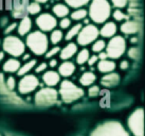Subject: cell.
Returning a JSON list of instances; mask_svg holds the SVG:
<instances>
[{
    "instance_id": "obj_1",
    "label": "cell",
    "mask_w": 145,
    "mask_h": 136,
    "mask_svg": "<svg viewBox=\"0 0 145 136\" xmlns=\"http://www.w3.org/2000/svg\"><path fill=\"white\" fill-rule=\"evenodd\" d=\"M89 19L94 24H103L111 16L112 7L108 0H91L89 2Z\"/></svg>"
},
{
    "instance_id": "obj_2",
    "label": "cell",
    "mask_w": 145,
    "mask_h": 136,
    "mask_svg": "<svg viewBox=\"0 0 145 136\" xmlns=\"http://www.w3.org/2000/svg\"><path fill=\"white\" fill-rule=\"evenodd\" d=\"M25 48L32 52L34 55L41 56L44 55V53L49 49V38L46 33L41 32L39 30L31 31L28 35L25 36Z\"/></svg>"
},
{
    "instance_id": "obj_3",
    "label": "cell",
    "mask_w": 145,
    "mask_h": 136,
    "mask_svg": "<svg viewBox=\"0 0 145 136\" xmlns=\"http://www.w3.org/2000/svg\"><path fill=\"white\" fill-rule=\"evenodd\" d=\"M59 89L58 96L61 97V99L64 101L65 103H73L75 101L80 100L83 98L85 95L84 89L80 86H77L75 83H73L72 81L65 79V80L59 82Z\"/></svg>"
},
{
    "instance_id": "obj_4",
    "label": "cell",
    "mask_w": 145,
    "mask_h": 136,
    "mask_svg": "<svg viewBox=\"0 0 145 136\" xmlns=\"http://www.w3.org/2000/svg\"><path fill=\"white\" fill-rule=\"evenodd\" d=\"M90 136H130L124 125L116 120H108L99 124Z\"/></svg>"
},
{
    "instance_id": "obj_5",
    "label": "cell",
    "mask_w": 145,
    "mask_h": 136,
    "mask_svg": "<svg viewBox=\"0 0 145 136\" xmlns=\"http://www.w3.org/2000/svg\"><path fill=\"white\" fill-rule=\"evenodd\" d=\"M1 48L11 57H20L25 52V45L24 42L21 40L19 36L16 35H5L3 40H1Z\"/></svg>"
},
{
    "instance_id": "obj_6",
    "label": "cell",
    "mask_w": 145,
    "mask_h": 136,
    "mask_svg": "<svg viewBox=\"0 0 145 136\" xmlns=\"http://www.w3.org/2000/svg\"><path fill=\"white\" fill-rule=\"evenodd\" d=\"M127 50V43L124 36L114 35L113 37L109 38L108 43H106L105 52L107 53V56L110 60H118L125 54Z\"/></svg>"
},
{
    "instance_id": "obj_7",
    "label": "cell",
    "mask_w": 145,
    "mask_h": 136,
    "mask_svg": "<svg viewBox=\"0 0 145 136\" xmlns=\"http://www.w3.org/2000/svg\"><path fill=\"white\" fill-rule=\"evenodd\" d=\"M58 92L55 87H41L34 95V103L39 108H48L56 104L58 101Z\"/></svg>"
},
{
    "instance_id": "obj_8",
    "label": "cell",
    "mask_w": 145,
    "mask_h": 136,
    "mask_svg": "<svg viewBox=\"0 0 145 136\" xmlns=\"http://www.w3.org/2000/svg\"><path fill=\"white\" fill-rule=\"evenodd\" d=\"M127 125L133 136H144V111L138 108L128 116Z\"/></svg>"
},
{
    "instance_id": "obj_9",
    "label": "cell",
    "mask_w": 145,
    "mask_h": 136,
    "mask_svg": "<svg viewBox=\"0 0 145 136\" xmlns=\"http://www.w3.org/2000/svg\"><path fill=\"white\" fill-rule=\"evenodd\" d=\"M99 28L97 24H88L83 26L80 33L76 36V44L77 46L82 47H87L89 45H91L93 42L99 38Z\"/></svg>"
},
{
    "instance_id": "obj_10",
    "label": "cell",
    "mask_w": 145,
    "mask_h": 136,
    "mask_svg": "<svg viewBox=\"0 0 145 136\" xmlns=\"http://www.w3.org/2000/svg\"><path fill=\"white\" fill-rule=\"evenodd\" d=\"M39 79L33 73L24 75L20 78V80L17 83V90L20 95H30L39 87Z\"/></svg>"
},
{
    "instance_id": "obj_11",
    "label": "cell",
    "mask_w": 145,
    "mask_h": 136,
    "mask_svg": "<svg viewBox=\"0 0 145 136\" xmlns=\"http://www.w3.org/2000/svg\"><path fill=\"white\" fill-rule=\"evenodd\" d=\"M57 18L51 13H40L38 14L35 19L37 28L39 29V31L44 33L51 32L52 30L56 29L57 27Z\"/></svg>"
},
{
    "instance_id": "obj_12",
    "label": "cell",
    "mask_w": 145,
    "mask_h": 136,
    "mask_svg": "<svg viewBox=\"0 0 145 136\" xmlns=\"http://www.w3.org/2000/svg\"><path fill=\"white\" fill-rule=\"evenodd\" d=\"M142 24L139 19H127L123 21L120 26V31L125 35H136L139 32H141Z\"/></svg>"
},
{
    "instance_id": "obj_13",
    "label": "cell",
    "mask_w": 145,
    "mask_h": 136,
    "mask_svg": "<svg viewBox=\"0 0 145 136\" xmlns=\"http://www.w3.org/2000/svg\"><path fill=\"white\" fill-rule=\"evenodd\" d=\"M44 84L48 87H55L61 81V77L54 69H47L41 76Z\"/></svg>"
},
{
    "instance_id": "obj_14",
    "label": "cell",
    "mask_w": 145,
    "mask_h": 136,
    "mask_svg": "<svg viewBox=\"0 0 145 136\" xmlns=\"http://www.w3.org/2000/svg\"><path fill=\"white\" fill-rule=\"evenodd\" d=\"M121 81V76L120 73H118L116 71L109 72V73H105L104 76L101 78L100 83L103 87L106 88H112L116 87Z\"/></svg>"
},
{
    "instance_id": "obj_15",
    "label": "cell",
    "mask_w": 145,
    "mask_h": 136,
    "mask_svg": "<svg viewBox=\"0 0 145 136\" xmlns=\"http://www.w3.org/2000/svg\"><path fill=\"white\" fill-rule=\"evenodd\" d=\"M77 51H78V46H77L76 43L69 42L66 46L61 48L58 55H59V59L61 61H70L73 56H75Z\"/></svg>"
},
{
    "instance_id": "obj_16",
    "label": "cell",
    "mask_w": 145,
    "mask_h": 136,
    "mask_svg": "<svg viewBox=\"0 0 145 136\" xmlns=\"http://www.w3.org/2000/svg\"><path fill=\"white\" fill-rule=\"evenodd\" d=\"M118 26L114 21H106L103 24L101 29H99V34L102 38H111L117 35Z\"/></svg>"
},
{
    "instance_id": "obj_17",
    "label": "cell",
    "mask_w": 145,
    "mask_h": 136,
    "mask_svg": "<svg viewBox=\"0 0 145 136\" xmlns=\"http://www.w3.org/2000/svg\"><path fill=\"white\" fill-rule=\"evenodd\" d=\"M33 22L31 17H29V15H24L20 19L19 22H17V28L16 31L19 36H27L29 33L32 31Z\"/></svg>"
},
{
    "instance_id": "obj_18",
    "label": "cell",
    "mask_w": 145,
    "mask_h": 136,
    "mask_svg": "<svg viewBox=\"0 0 145 136\" xmlns=\"http://www.w3.org/2000/svg\"><path fill=\"white\" fill-rule=\"evenodd\" d=\"M57 69H58V75L63 78H69L71 77L75 72L76 70V67H75V64L71 62V61H63L61 64H58L57 66Z\"/></svg>"
},
{
    "instance_id": "obj_19",
    "label": "cell",
    "mask_w": 145,
    "mask_h": 136,
    "mask_svg": "<svg viewBox=\"0 0 145 136\" xmlns=\"http://www.w3.org/2000/svg\"><path fill=\"white\" fill-rule=\"evenodd\" d=\"M97 70L102 73H109V72H112L116 70L117 68V63L113 60L110 59H106V60H101L97 63Z\"/></svg>"
},
{
    "instance_id": "obj_20",
    "label": "cell",
    "mask_w": 145,
    "mask_h": 136,
    "mask_svg": "<svg viewBox=\"0 0 145 136\" xmlns=\"http://www.w3.org/2000/svg\"><path fill=\"white\" fill-rule=\"evenodd\" d=\"M20 60H18L16 57H10L3 63L2 70L4 72H8V73H16L20 67Z\"/></svg>"
},
{
    "instance_id": "obj_21",
    "label": "cell",
    "mask_w": 145,
    "mask_h": 136,
    "mask_svg": "<svg viewBox=\"0 0 145 136\" xmlns=\"http://www.w3.org/2000/svg\"><path fill=\"white\" fill-rule=\"evenodd\" d=\"M80 84L82 86H85V87H89L95 83L97 81V75L94 73L91 70H87V71H84L80 77Z\"/></svg>"
},
{
    "instance_id": "obj_22",
    "label": "cell",
    "mask_w": 145,
    "mask_h": 136,
    "mask_svg": "<svg viewBox=\"0 0 145 136\" xmlns=\"http://www.w3.org/2000/svg\"><path fill=\"white\" fill-rule=\"evenodd\" d=\"M52 13L53 15L56 17V18H64V17H68L70 14V8H69L67 4L65 3H58L54 4L52 7Z\"/></svg>"
},
{
    "instance_id": "obj_23",
    "label": "cell",
    "mask_w": 145,
    "mask_h": 136,
    "mask_svg": "<svg viewBox=\"0 0 145 136\" xmlns=\"http://www.w3.org/2000/svg\"><path fill=\"white\" fill-rule=\"evenodd\" d=\"M36 64H37V61L34 60V59H31V60L24 62V64L20 65V67H19V69H18V71L16 72L17 76L22 77V76H24V75L30 73V72L34 69V67H35V65Z\"/></svg>"
},
{
    "instance_id": "obj_24",
    "label": "cell",
    "mask_w": 145,
    "mask_h": 136,
    "mask_svg": "<svg viewBox=\"0 0 145 136\" xmlns=\"http://www.w3.org/2000/svg\"><path fill=\"white\" fill-rule=\"evenodd\" d=\"M83 26H84V24H82V22H76L75 24L71 26V27L67 30V33L64 34V40H67V42H72L73 38H75L77 36V34L80 33Z\"/></svg>"
},
{
    "instance_id": "obj_25",
    "label": "cell",
    "mask_w": 145,
    "mask_h": 136,
    "mask_svg": "<svg viewBox=\"0 0 145 136\" xmlns=\"http://www.w3.org/2000/svg\"><path fill=\"white\" fill-rule=\"evenodd\" d=\"M48 38L50 44H52L53 46H57L61 40H64V32L61 29H54L51 31V34Z\"/></svg>"
},
{
    "instance_id": "obj_26",
    "label": "cell",
    "mask_w": 145,
    "mask_h": 136,
    "mask_svg": "<svg viewBox=\"0 0 145 136\" xmlns=\"http://www.w3.org/2000/svg\"><path fill=\"white\" fill-rule=\"evenodd\" d=\"M70 19L73 20V21H77V22H80L82 20H84L85 18H87L88 16V12H87V10L84 8H81V9H75L73 12H70Z\"/></svg>"
},
{
    "instance_id": "obj_27",
    "label": "cell",
    "mask_w": 145,
    "mask_h": 136,
    "mask_svg": "<svg viewBox=\"0 0 145 136\" xmlns=\"http://www.w3.org/2000/svg\"><path fill=\"white\" fill-rule=\"evenodd\" d=\"M90 55H91V54H90V51H89V49H87L86 47H84V48L81 49V50H78L77 53L75 54V62H76V64H78V65L86 64Z\"/></svg>"
},
{
    "instance_id": "obj_28",
    "label": "cell",
    "mask_w": 145,
    "mask_h": 136,
    "mask_svg": "<svg viewBox=\"0 0 145 136\" xmlns=\"http://www.w3.org/2000/svg\"><path fill=\"white\" fill-rule=\"evenodd\" d=\"M25 12L28 15H33V16H37L38 14L41 13V5L37 2H30L25 8Z\"/></svg>"
},
{
    "instance_id": "obj_29",
    "label": "cell",
    "mask_w": 145,
    "mask_h": 136,
    "mask_svg": "<svg viewBox=\"0 0 145 136\" xmlns=\"http://www.w3.org/2000/svg\"><path fill=\"white\" fill-rule=\"evenodd\" d=\"M65 4H67L69 8L71 9H81L86 7L91 0H64Z\"/></svg>"
},
{
    "instance_id": "obj_30",
    "label": "cell",
    "mask_w": 145,
    "mask_h": 136,
    "mask_svg": "<svg viewBox=\"0 0 145 136\" xmlns=\"http://www.w3.org/2000/svg\"><path fill=\"white\" fill-rule=\"evenodd\" d=\"M105 48H106V42L104 38H97L95 42H93L91 44V51L94 54H97L100 52L104 51Z\"/></svg>"
},
{
    "instance_id": "obj_31",
    "label": "cell",
    "mask_w": 145,
    "mask_h": 136,
    "mask_svg": "<svg viewBox=\"0 0 145 136\" xmlns=\"http://www.w3.org/2000/svg\"><path fill=\"white\" fill-rule=\"evenodd\" d=\"M126 51H127V55H128V57L130 60H133L136 61V62L140 61V59H141V48L140 47L133 46V47H130Z\"/></svg>"
},
{
    "instance_id": "obj_32",
    "label": "cell",
    "mask_w": 145,
    "mask_h": 136,
    "mask_svg": "<svg viewBox=\"0 0 145 136\" xmlns=\"http://www.w3.org/2000/svg\"><path fill=\"white\" fill-rule=\"evenodd\" d=\"M111 16L113 17L114 21H119V22H122V21L129 19L128 14L123 12L122 10H119V9H116L113 12H111Z\"/></svg>"
},
{
    "instance_id": "obj_33",
    "label": "cell",
    "mask_w": 145,
    "mask_h": 136,
    "mask_svg": "<svg viewBox=\"0 0 145 136\" xmlns=\"http://www.w3.org/2000/svg\"><path fill=\"white\" fill-rule=\"evenodd\" d=\"M4 85H5V87H7V89H8V92H13L17 86L16 79L13 76H8L7 78V80L4 81Z\"/></svg>"
},
{
    "instance_id": "obj_34",
    "label": "cell",
    "mask_w": 145,
    "mask_h": 136,
    "mask_svg": "<svg viewBox=\"0 0 145 136\" xmlns=\"http://www.w3.org/2000/svg\"><path fill=\"white\" fill-rule=\"evenodd\" d=\"M59 51H61V47H59L58 45H57V46H53L52 48H49L48 50H47V52L44 53V56H46V59L50 60V59L54 57L55 55H57V54L59 53Z\"/></svg>"
},
{
    "instance_id": "obj_35",
    "label": "cell",
    "mask_w": 145,
    "mask_h": 136,
    "mask_svg": "<svg viewBox=\"0 0 145 136\" xmlns=\"http://www.w3.org/2000/svg\"><path fill=\"white\" fill-rule=\"evenodd\" d=\"M57 26H59L61 30H68L72 26V20L70 19L69 17H64L57 22Z\"/></svg>"
},
{
    "instance_id": "obj_36",
    "label": "cell",
    "mask_w": 145,
    "mask_h": 136,
    "mask_svg": "<svg viewBox=\"0 0 145 136\" xmlns=\"http://www.w3.org/2000/svg\"><path fill=\"white\" fill-rule=\"evenodd\" d=\"M129 0H111V7L119 10H123L128 5Z\"/></svg>"
},
{
    "instance_id": "obj_37",
    "label": "cell",
    "mask_w": 145,
    "mask_h": 136,
    "mask_svg": "<svg viewBox=\"0 0 145 136\" xmlns=\"http://www.w3.org/2000/svg\"><path fill=\"white\" fill-rule=\"evenodd\" d=\"M100 92H101V88L99 85H91V86H89L88 88V96L93 98V97H97L100 95Z\"/></svg>"
},
{
    "instance_id": "obj_38",
    "label": "cell",
    "mask_w": 145,
    "mask_h": 136,
    "mask_svg": "<svg viewBox=\"0 0 145 136\" xmlns=\"http://www.w3.org/2000/svg\"><path fill=\"white\" fill-rule=\"evenodd\" d=\"M48 63L47 62H41L39 64H36L35 65V67H34V71L35 73H44L47 69H48Z\"/></svg>"
},
{
    "instance_id": "obj_39",
    "label": "cell",
    "mask_w": 145,
    "mask_h": 136,
    "mask_svg": "<svg viewBox=\"0 0 145 136\" xmlns=\"http://www.w3.org/2000/svg\"><path fill=\"white\" fill-rule=\"evenodd\" d=\"M16 28H17V22H12V24H10L7 28L4 29V34H5V35L12 34V32L13 31H15Z\"/></svg>"
},
{
    "instance_id": "obj_40",
    "label": "cell",
    "mask_w": 145,
    "mask_h": 136,
    "mask_svg": "<svg viewBox=\"0 0 145 136\" xmlns=\"http://www.w3.org/2000/svg\"><path fill=\"white\" fill-rule=\"evenodd\" d=\"M97 62H99L97 55V54H92V55L89 56L88 61H87V64H88V66H90V67H93L94 65H97Z\"/></svg>"
},
{
    "instance_id": "obj_41",
    "label": "cell",
    "mask_w": 145,
    "mask_h": 136,
    "mask_svg": "<svg viewBox=\"0 0 145 136\" xmlns=\"http://www.w3.org/2000/svg\"><path fill=\"white\" fill-rule=\"evenodd\" d=\"M58 66V60H56L55 57H52V59H50L49 60V63H48V67L53 69V68H56Z\"/></svg>"
},
{
    "instance_id": "obj_42",
    "label": "cell",
    "mask_w": 145,
    "mask_h": 136,
    "mask_svg": "<svg viewBox=\"0 0 145 136\" xmlns=\"http://www.w3.org/2000/svg\"><path fill=\"white\" fill-rule=\"evenodd\" d=\"M129 66H130V63L128 60H122L120 62V69H122V70H127Z\"/></svg>"
},
{
    "instance_id": "obj_43",
    "label": "cell",
    "mask_w": 145,
    "mask_h": 136,
    "mask_svg": "<svg viewBox=\"0 0 145 136\" xmlns=\"http://www.w3.org/2000/svg\"><path fill=\"white\" fill-rule=\"evenodd\" d=\"M97 59H99V61L106 60V59H108V56H107V53L105 52V50H104V51L100 52V53H97Z\"/></svg>"
},
{
    "instance_id": "obj_44",
    "label": "cell",
    "mask_w": 145,
    "mask_h": 136,
    "mask_svg": "<svg viewBox=\"0 0 145 136\" xmlns=\"http://www.w3.org/2000/svg\"><path fill=\"white\" fill-rule=\"evenodd\" d=\"M20 57H21V61H24V62H27V61L31 60V54H30V53H27V52H24V53L20 56Z\"/></svg>"
},
{
    "instance_id": "obj_45",
    "label": "cell",
    "mask_w": 145,
    "mask_h": 136,
    "mask_svg": "<svg viewBox=\"0 0 145 136\" xmlns=\"http://www.w3.org/2000/svg\"><path fill=\"white\" fill-rule=\"evenodd\" d=\"M129 42H130V44H137V43H139V38H138L137 36L133 35V37H130V40H129Z\"/></svg>"
},
{
    "instance_id": "obj_46",
    "label": "cell",
    "mask_w": 145,
    "mask_h": 136,
    "mask_svg": "<svg viewBox=\"0 0 145 136\" xmlns=\"http://www.w3.org/2000/svg\"><path fill=\"white\" fill-rule=\"evenodd\" d=\"M33 1H34V2H37V3H39V4H42V3H47L50 0H33Z\"/></svg>"
},
{
    "instance_id": "obj_47",
    "label": "cell",
    "mask_w": 145,
    "mask_h": 136,
    "mask_svg": "<svg viewBox=\"0 0 145 136\" xmlns=\"http://www.w3.org/2000/svg\"><path fill=\"white\" fill-rule=\"evenodd\" d=\"M4 56H5V53H4L3 50L0 51V62H2L4 60Z\"/></svg>"
},
{
    "instance_id": "obj_48",
    "label": "cell",
    "mask_w": 145,
    "mask_h": 136,
    "mask_svg": "<svg viewBox=\"0 0 145 136\" xmlns=\"http://www.w3.org/2000/svg\"><path fill=\"white\" fill-rule=\"evenodd\" d=\"M0 47H1V40H0Z\"/></svg>"
},
{
    "instance_id": "obj_49",
    "label": "cell",
    "mask_w": 145,
    "mask_h": 136,
    "mask_svg": "<svg viewBox=\"0 0 145 136\" xmlns=\"http://www.w3.org/2000/svg\"><path fill=\"white\" fill-rule=\"evenodd\" d=\"M56 1H59V0H56Z\"/></svg>"
},
{
    "instance_id": "obj_50",
    "label": "cell",
    "mask_w": 145,
    "mask_h": 136,
    "mask_svg": "<svg viewBox=\"0 0 145 136\" xmlns=\"http://www.w3.org/2000/svg\"><path fill=\"white\" fill-rule=\"evenodd\" d=\"M0 136H2V135H1V134H0Z\"/></svg>"
}]
</instances>
